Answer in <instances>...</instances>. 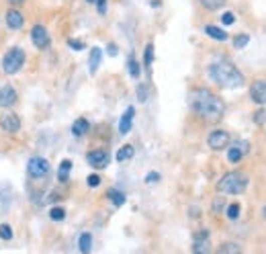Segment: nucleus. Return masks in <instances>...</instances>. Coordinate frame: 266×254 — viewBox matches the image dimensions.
Returning a JSON list of instances; mask_svg holds the SVG:
<instances>
[{
  "label": "nucleus",
  "instance_id": "obj_1",
  "mask_svg": "<svg viewBox=\"0 0 266 254\" xmlns=\"http://www.w3.org/2000/svg\"><path fill=\"white\" fill-rule=\"evenodd\" d=\"M189 105L195 115H199L201 119L209 121V123H217L225 113L223 99L207 88H195L189 94Z\"/></svg>",
  "mask_w": 266,
  "mask_h": 254
},
{
  "label": "nucleus",
  "instance_id": "obj_2",
  "mask_svg": "<svg viewBox=\"0 0 266 254\" xmlns=\"http://www.w3.org/2000/svg\"><path fill=\"white\" fill-rule=\"evenodd\" d=\"M207 74H209V78L221 88H238L244 84V76L238 68H235V64L229 59H223V57L209 64Z\"/></svg>",
  "mask_w": 266,
  "mask_h": 254
},
{
  "label": "nucleus",
  "instance_id": "obj_3",
  "mask_svg": "<svg viewBox=\"0 0 266 254\" xmlns=\"http://www.w3.org/2000/svg\"><path fill=\"white\" fill-rule=\"evenodd\" d=\"M248 182H250V176L246 172L231 170V172H227L225 176L219 178L217 190H219L221 195H240V193H244V190H246Z\"/></svg>",
  "mask_w": 266,
  "mask_h": 254
},
{
  "label": "nucleus",
  "instance_id": "obj_4",
  "mask_svg": "<svg viewBox=\"0 0 266 254\" xmlns=\"http://www.w3.org/2000/svg\"><path fill=\"white\" fill-rule=\"evenodd\" d=\"M25 64V51L21 47H11L3 57V70L5 74H17Z\"/></svg>",
  "mask_w": 266,
  "mask_h": 254
},
{
  "label": "nucleus",
  "instance_id": "obj_5",
  "mask_svg": "<svg viewBox=\"0 0 266 254\" xmlns=\"http://www.w3.org/2000/svg\"><path fill=\"white\" fill-rule=\"evenodd\" d=\"M27 172H29V176H31L33 180H43V178L49 176L51 166H49V162L45 160V158L33 156L31 160H29V164H27Z\"/></svg>",
  "mask_w": 266,
  "mask_h": 254
},
{
  "label": "nucleus",
  "instance_id": "obj_6",
  "mask_svg": "<svg viewBox=\"0 0 266 254\" xmlns=\"http://www.w3.org/2000/svg\"><path fill=\"white\" fill-rule=\"evenodd\" d=\"M211 252H213V248H211L209 232L207 230L197 232L193 238V254H211Z\"/></svg>",
  "mask_w": 266,
  "mask_h": 254
},
{
  "label": "nucleus",
  "instance_id": "obj_7",
  "mask_svg": "<svg viewBox=\"0 0 266 254\" xmlns=\"http://www.w3.org/2000/svg\"><path fill=\"white\" fill-rule=\"evenodd\" d=\"M207 144H209L211 150L221 152V150H225V148L231 144V138H229L227 132H223V130H215V132L209 134V138H207Z\"/></svg>",
  "mask_w": 266,
  "mask_h": 254
},
{
  "label": "nucleus",
  "instance_id": "obj_8",
  "mask_svg": "<svg viewBox=\"0 0 266 254\" xmlns=\"http://www.w3.org/2000/svg\"><path fill=\"white\" fill-rule=\"evenodd\" d=\"M248 152H250V144L246 140H240V142H235L233 146H229V150H227V160L231 164H238V162L244 160V156Z\"/></svg>",
  "mask_w": 266,
  "mask_h": 254
},
{
  "label": "nucleus",
  "instance_id": "obj_9",
  "mask_svg": "<svg viewBox=\"0 0 266 254\" xmlns=\"http://www.w3.org/2000/svg\"><path fill=\"white\" fill-rule=\"evenodd\" d=\"M86 160H88V164H91L93 168L103 170V168H107V166H109L111 158H109V152H107V150H93V152H88Z\"/></svg>",
  "mask_w": 266,
  "mask_h": 254
},
{
  "label": "nucleus",
  "instance_id": "obj_10",
  "mask_svg": "<svg viewBox=\"0 0 266 254\" xmlns=\"http://www.w3.org/2000/svg\"><path fill=\"white\" fill-rule=\"evenodd\" d=\"M31 39H33L35 47H39V49H47V47L51 45V37H49L47 29H45L43 25H35V27H33V31H31Z\"/></svg>",
  "mask_w": 266,
  "mask_h": 254
},
{
  "label": "nucleus",
  "instance_id": "obj_11",
  "mask_svg": "<svg viewBox=\"0 0 266 254\" xmlns=\"http://www.w3.org/2000/svg\"><path fill=\"white\" fill-rule=\"evenodd\" d=\"M0 127H3L7 134L19 132V130H21V119H19V115H15L13 111H9L7 115L0 117Z\"/></svg>",
  "mask_w": 266,
  "mask_h": 254
},
{
  "label": "nucleus",
  "instance_id": "obj_12",
  "mask_svg": "<svg viewBox=\"0 0 266 254\" xmlns=\"http://www.w3.org/2000/svg\"><path fill=\"white\" fill-rule=\"evenodd\" d=\"M250 97H252V101L256 103V105H266V82L264 80H256V82H252V86H250Z\"/></svg>",
  "mask_w": 266,
  "mask_h": 254
},
{
  "label": "nucleus",
  "instance_id": "obj_13",
  "mask_svg": "<svg viewBox=\"0 0 266 254\" xmlns=\"http://www.w3.org/2000/svg\"><path fill=\"white\" fill-rule=\"evenodd\" d=\"M15 103H17V90H15L13 86L5 84L3 88H0V107L9 109V107H13Z\"/></svg>",
  "mask_w": 266,
  "mask_h": 254
},
{
  "label": "nucleus",
  "instance_id": "obj_14",
  "mask_svg": "<svg viewBox=\"0 0 266 254\" xmlns=\"http://www.w3.org/2000/svg\"><path fill=\"white\" fill-rule=\"evenodd\" d=\"M23 25H25V17L21 15V11L13 9V11H9V13H7V27H9V29L19 31Z\"/></svg>",
  "mask_w": 266,
  "mask_h": 254
},
{
  "label": "nucleus",
  "instance_id": "obj_15",
  "mask_svg": "<svg viewBox=\"0 0 266 254\" xmlns=\"http://www.w3.org/2000/svg\"><path fill=\"white\" fill-rule=\"evenodd\" d=\"M133 117H135V109H133V107H129V109H127V111L123 113L121 121H119V134H121V136L129 134L131 125H133Z\"/></svg>",
  "mask_w": 266,
  "mask_h": 254
},
{
  "label": "nucleus",
  "instance_id": "obj_16",
  "mask_svg": "<svg viewBox=\"0 0 266 254\" xmlns=\"http://www.w3.org/2000/svg\"><path fill=\"white\" fill-rule=\"evenodd\" d=\"M78 248H80L82 254H91V250H93V234H91V232L80 234V238H78Z\"/></svg>",
  "mask_w": 266,
  "mask_h": 254
},
{
  "label": "nucleus",
  "instance_id": "obj_17",
  "mask_svg": "<svg viewBox=\"0 0 266 254\" xmlns=\"http://www.w3.org/2000/svg\"><path fill=\"white\" fill-rule=\"evenodd\" d=\"M101 59H103V49H101V47H93V49H91V59H88V68H91L93 74L99 70Z\"/></svg>",
  "mask_w": 266,
  "mask_h": 254
},
{
  "label": "nucleus",
  "instance_id": "obj_18",
  "mask_svg": "<svg viewBox=\"0 0 266 254\" xmlns=\"http://www.w3.org/2000/svg\"><path fill=\"white\" fill-rule=\"evenodd\" d=\"M88 130H91V123H88L84 117H80V119H76L74 121V125H72V134L76 136V138H82Z\"/></svg>",
  "mask_w": 266,
  "mask_h": 254
},
{
  "label": "nucleus",
  "instance_id": "obj_19",
  "mask_svg": "<svg viewBox=\"0 0 266 254\" xmlns=\"http://www.w3.org/2000/svg\"><path fill=\"white\" fill-rule=\"evenodd\" d=\"M205 33L209 35V37H213V39H217V41H225L227 39V31H223V29H219L215 25H207L205 27Z\"/></svg>",
  "mask_w": 266,
  "mask_h": 254
},
{
  "label": "nucleus",
  "instance_id": "obj_20",
  "mask_svg": "<svg viewBox=\"0 0 266 254\" xmlns=\"http://www.w3.org/2000/svg\"><path fill=\"white\" fill-rule=\"evenodd\" d=\"M217 254H244V252H242V246L240 244H235V242H223L217 248Z\"/></svg>",
  "mask_w": 266,
  "mask_h": 254
},
{
  "label": "nucleus",
  "instance_id": "obj_21",
  "mask_svg": "<svg viewBox=\"0 0 266 254\" xmlns=\"http://www.w3.org/2000/svg\"><path fill=\"white\" fill-rule=\"evenodd\" d=\"M133 154H135L133 146L131 144H125L123 148H119V152H117V162H127V160H131Z\"/></svg>",
  "mask_w": 266,
  "mask_h": 254
},
{
  "label": "nucleus",
  "instance_id": "obj_22",
  "mask_svg": "<svg viewBox=\"0 0 266 254\" xmlns=\"http://www.w3.org/2000/svg\"><path fill=\"white\" fill-rule=\"evenodd\" d=\"M109 197H111V201H113V205L115 207H121L123 203H125V195L121 193V190H109Z\"/></svg>",
  "mask_w": 266,
  "mask_h": 254
},
{
  "label": "nucleus",
  "instance_id": "obj_23",
  "mask_svg": "<svg viewBox=\"0 0 266 254\" xmlns=\"http://www.w3.org/2000/svg\"><path fill=\"white\" fill-rule=\"evenodd\" d=\"M199 3H201L207 11H217V9H221V7L225 5V0H199Z\"/></svg>",
  "mask_w": 266,
  "mask_h": 254
},
{
  "label": "nucleus",
  "instance_id": "obj_24",
  "mask_svg": "<svg viewBox=\"0 0 266 254\" xmlns=\"http://www.w3.org/2000/svg\"><path fill=\"white\" fill-rule=\"evenodd\" d=\"M70 168H72V162H70V160H64V162L60 164V170H57V172H60V180H62V182L68 180V176H70Z\"/></svg>",
  "mask_w": 266,
  "mask_h": 254
},
{
  "label": "nucleus",
  "instance_id": "obj_25",
  "mask_svg": "<svg viewBox=\"0 0 266 254\" xmlns=\"http://www.w3.org/2000/svg\"><path fill=\"white\" fill-rule=\"evenodd\" d=\"M152 61H154V45L147 43V45H145V53H143V64H145V68H150Z\"/></svg>",
  "mask_w": 266,
  "mask_h": 254
},
{
  "label": "nucleus",
  "instance_id": "obj_26",
  "mask_svg": "<svg viewBox=\"0 0 266 254\" xmlns=\"http://www.w3.org/2000/svg\"><path fill=\"white\" fill-rule=\"evenodd\" d=\"M248 41H250V35H246V33L235 35V39H233V47H235V49H244V47L248 45Z\"/></svg>",
  "mask_w": 266,
  "mask_h": 254
},
{
  "label": "nucleus",
  "instance_id": "obj_27",
  "mask_svg": "<svg viewBox=\"0 0 266 254\" xmlns=\"http://www.w3.org/2000/svg\"><path fill=\"white\" fill-rule=\"evenodd\" d=\"M127 68H129V74H131L133 78H139V74H141V68H139V64H137L133 57H129V61H127Z\"/></svg>",
  "mask_w": 266,
  "mask_h": 254
},
{
  "label": "nucleus",
  "instance_id": "obj_28",
  "mask_svg": "<svg viewBox=\"0 0 266 254\" xmlns=\"http://www.w3.org/2000/svg\"><path fill=\"white\" fill-rule=\"evenodd\" d=\"M49 217H51L53 221H62V219L66 217V211H64V207H51V211H49Z\"/></svg>",
  "mask_w": 266,
  "mask_h": 254
},
{
  "label": "nucleus",
  "instance_id": "obj_29",
  "mask_svg": "<svg viewBox=\"0 0 266 254\" xmlns=\"http://www.w3.org/2000/svg\"><path fill=\"white\" fill-rule=\"evenodd\" d=\"M227 217L229 219H238L240 217V203H229L227 205Z\"/></svg>",
  "mask_w": 266,
  "mask_h": 254
},
{
  "label": "nucleus",
  "instance_id": "obj_30",
  "mask_svg": "<svg viewBox=\"0 0 266 254\" xmlns=\"http://www.w3.org/2000/svg\"><path fill=\"white\" fill-rule=\"evenodd\" d=\"M0 238L7 240V242L13 238V228H11L9 224H3V226H0Z\"/></svg>",
  "mask_w": 266,
  "mask_h": 254
},
{
  "label": "nucleus",
  "instance_id": "obj_31",
  "mask_svg": "<svg viewBox=\"0 0 266 254\" xmlns=\"http://www.w3.org/2000/svg\"><path fill=\"white\" fill-rule=\"evenodd\" d=\"M137 99H139V103H145V99H147V86L145 84L137 86Z\"/></svg>",
  "mask_w": 266,
  "mask_h": 254
},
{
  "label": "nucleus",
  "instance_id": "obj_32",
  "mask_svg": "<svg viewBox=\"0 0 266 254\" xmlns=\"http://www.w3.org/2000/svg\"><path fill=\"white\" fill-rule=\"evenodd\" d=\"M68 45H70L72 49H76V51H82V49L86 47V43H84V41H80V39H70V41H68Z\"/></svg>",
  "mask_w": 266,
  "mask_h": 254
},
{
  "label": "nucleus",
  "instance_id": "obj_33",
  "mask_svg": "<svg viewBox=\"0 0 266 254\" xmlns=\"http://www.w3.org/2000/svg\"><path fill=\"white\" fill-rule=\"evenodd\" d=\"M254 121H256L258 125H264V123H266V111H264V109L256 111V115H254Z\"/></svg>",
  "mask_w": 266,
  "mask_h": 254
},
{
  "label": "nucleus",
  "instance_id": "obj_34",
  "mask_svg": "<svg viewBox=\"0 0 266 254\" xmlns=\"http://www.w3.org/2000/svg\"><path fill=\"white\" fill-rule=\"evenodd\" d=\"M86 182H88V186H93V188H95V186L101 184V176H99V174H91V176L86 178Z\"/></svg>",
  "mask_w": 266,
  "mask_h": 254
},
{
  "label": "nucleus",
  "instance_id": "obj_35",
  "mask_svg": "<svg viewBox=\"0 0 266 254\" xmlns=\"http://www.w3.org/2000/svg\"><path fill=\"white\" fill-rule=\"evenodd\" d=\"M221 21H223V25H233V21H235V17H233V13H223V17H221Z\"/></svg>",
  "mask_w": 266,
  "mask_h": 254
},
{
  "label": "nucleus",
  "instance_id": "obj_36",
  "mask_svg": "<svg viewBox=\"0 0 266 254\" xmlns=\"http://www.w3.org/2000/svg\"><path fill=\"white\" fill-rule=\"evenodd\" d=\"M95 5H97V9H99V13H101V15H105V13H107V0H97Z\"/></svg>",
  "mask_w": 266,
  "mask_h": 254
},
{
  "label": "nucleus",
  "instance_id": "obj_37",
  "mask_svg": "<svg viewBox=\"0 0 266 254\" xmlns=\"http://www.w3.org/2000/svg\"><path fill=\"white\" fill-rule=\"evenodd\" d=\"M156 180H160V174L158 172H150L145 176V182H156Z\"/></svg>",
  "mask_w": 266,
  "mask_h": 254
},
{
  "label": "nucleus",
  "instance_id": "obj_38",
  "mask_svg": "<svg viewBox=\"0 0 266 254\" xmlns=\"http://www.w3.org/2000/svg\"><path fill=\"white\" fill-rule=\"evenodd\" d=\"M107 49H109V53H111V55H115V53H117V45H113V43H111Z\"/></svg>",
  "mask_w": 266,
  "mask_h": 254
},
{
  "label": "nucleus",
  "instance_id": "obj_39",
  "mask_svg": "<svg viewBox=\"0 0 266 254\" xmlns=\"http://www.w3.org/2000/svg\"><path fill=\"white\" fill-rule=\"evenodd\" d=\"M11 5H21V3H25V0H9Z\"/></svg>",
  "mask_w": 266,
  "mask_h": 254
},
{
  "label": "nucleus",
  "instance_id": "obj_40",
  "mask_svg": "<svg viewBox=\"0 0 266 254\" xmlns=\"http://www.w3.org/2000/svg\"><path fill=\"white\" fill-rule=\"evenodd\" d=\"M86 3H91V5H93V3H97V0H86Z\"/></svg>",
  "mask_w": 266,
  "mask_h": 254
},
{
  "label": "nucleus",
  "instance_id": "obj_41",
  "mask_svg": "<svg viewBox=\"0 0 266 254\" xmlns=\"http://www.w3.org/2000/svg\"><path fill=\"white\" fill-rule=\"evenodd\" d=\"M264 217H266V205H264Z\"/></svg>",
  "mask_w": 266,
  "mask_h": 254
}]
</instances>
